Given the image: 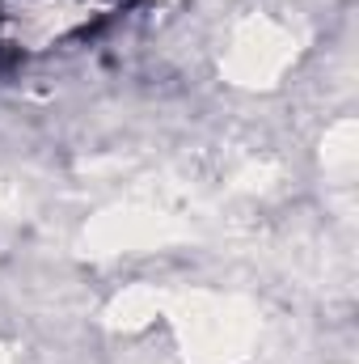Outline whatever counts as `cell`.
<instances>
[{"mask_svg":"<svg viewBox=\"0 0 359 364\" xmlns=\"http://www.w3.org/2000/svg\"><path fill=\"white\" fill-rule=\"evenodd\" d=\"M97 17H106L97 0H17L13 9H0L13 51H43Z\"/></svg>","mask_w":359,"mask_h":364,"instance_id":"obj_1","label":"cell"}]
</instances>
